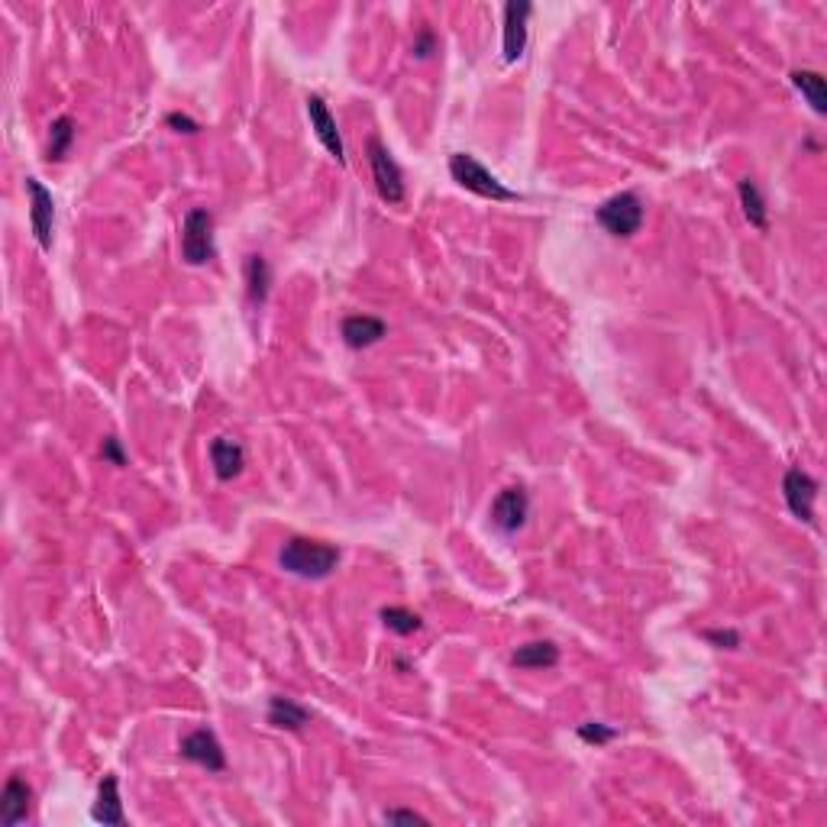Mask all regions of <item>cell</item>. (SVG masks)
I'll use <instances>...</instances> for the list:
<instances>
[{
  "mask_svg": "<svg viewBox=\"0 0 827 827\" xmlns=\"http://www.w3.org/2000/svg\"><path fill=\"white\" fill-rule=\"evenodd\" d=\"M75 136H78V126H75V120L68 117V114H62L59 120H52V126H49V152H46V159H49V162H62V159L68 156V149H72Z\"/></svg>",
  "mask_w": 827,
  "mask_h": 827,
  "instance_id": "cell-21",
  "label": "cell"
},
{
  "mask_svg": "<svg viewBox=\"0 0 827 827\" xmlns=\"http://www.w3.org/2000/svg\"><path fill=\"white\" fill-rule=\"evenodd\" d=\"M214 256V214L207 207H191L181 223V259L188 265H207Z\"/></svg>",
  "mask_w": 827,
  "mask_h": 827,
  "instance_id": "cell-3",
  "label": "cell"
},
{
  "mask_svg": "<svg viewBox=\"0 0 827 827\" xmlns=\"http://www.w3.org/2000/svg\"><path fill=\"white\" fill-rule=\"evenodd\" d=\"M385 821L388 824H427L424 815H417V811H404V808H388Z\"/></svg>",
  "mask_w": 827,
  "mask_h": 827,
  "instance_id": "cell-28",
  "label": "cell"
},
{
  "mask_svg": "<svg viewBox=\"0 0 827 827\" xmlns=\"http://www.w3.org/2000/svg\"><path fill=\"white\" fill-rule=\"evenodd\" d=\"M366 156H369V168L375 178V188L382 194V201L388 204H401L404 201V172L395 162V156L388 152V146L378 136H372L366 143Z\"/></svg>",
  "mask_w": 827,
  "mask_h": 827,
  "instance_id": "cell-5",
  "label": "cell"
},
{
  "mask_svg": "<svg viewBox=\"0 0 827 827\" xmlns=\"http://www.w3.org/2000/svg\"><path fill=\"white\" fill-rule=\"evenodd\" d=\"M30 802H33V789L23 776H10L4 792H0V824L4 827H17L30 818Z\"/></svg>",
  "mask_w": 827,
  "mask_h": 827,
  "instance_id": "cell-12",
  "label": "cell"
},
{
  "mask_svg": "<svg viewBox=\"0 0 827 827\" xmlns=\"http://www.w3.org/2000/svg\"><path fill=\"white\" fill-rule=\"evenodd\" d=\"M534 13V4L527 0H508L504 4V46H501V59L504 62H517L527 49V20Z\"/></svg>",
  "mask_w": 827,
  "mask_h": 827,
  "instance_id": "cell-8",
  "label": "cell"
},
{
  "mask_svg": "<svg viewBox=\"0 0 827 827\" xmlns=\"http://www.w3.org/2000/svg\"><path fill=\"white\" fill-rule=\"evenodd\" d=\"M91 818H94L97 824H114V827L126 824L117 776H104V779H101V786H97V802H94Z\"/></svg>",
  "mask_w": 827,
  "mask_h": 827,
  "instance_id": "cell-15",
  "label": "cell"
},
{
  "mask_svg": "<svg viewBox=\"0 0 827 827\" xmlns=\"http://www.w3.org/2000/svg\"><path fill=\"white\" fill-rule=\"evenodd\" d=\"M411 52L417 55V59H427V55H433V52H437V36H433V30H430V26H420V30H417Z\"/></svg>",
  "mask_w": 827,
  "mask_h": 827,
  "instance_id": "cell-24",
  "label": "cell"
},
{
  "mask_svg": "<svg viewBox=\"0 0 827 827\" xmlns=\"http://www.w3.org/2000/svg\"><path fill=\"white\" fill-rule=\"evenodd\" d=\"M26 194H30V220L33 236L39 249H52V230H55V201L52 191L39 178H26Z\"/></svg>",
  "mask_w": 827,
  "mask_h": 827,
  "instance_id": "cell-9",
  "label": "cell"
},
{
  "mask_svg": "<svg viewBox=\"0 0 827 827\" xmlns=\"http://www.w3.org/2000/svg\"><path fill=\"white\" fill-rule=\"evenodd\" d=\"M269 724L278 727V731L298 734V731H304L307 724H311V711H307L304 705L294 702V698L275 695L272 702H269Z\"/></svg>",
  "mask_w": 827,
  "mask_h": 827,
  "instance_id": "cell-16",
  "label": "cell"
},
{
  "mask_svg": "<svg viewBox=\"0 0 827 827\" xmlns=\"http://www.w3.org/2000/svg\"><path fill=\"white\" fill-rule=\"evenodd\" d=\"M165 126H172L175 133H188V136L201 133V123H198V120H191L188 114H178V110H175V114H168V117H165Z\"/></svg>",
  "mask_w": 827,
  "mask_h": 827,
  "instance_id": "cell-27",
  "label": "cell"
},
{
  "mask_svg": "<svg viewBox=\"0 0 827 827\" xmlns=\"http://www.w3.org/2000/svg\"><path fill=\"white\" fill-rule=\"evenodd\" d=\"M307 117H311V126L317 139L324 143V149L336 159V165H346V149H343V139H340V130H336V120L330 114L327 101L320 94H307Z\"/></svg>",
  "mask_w": 827,
  "mask_h": 827,
  "instance_id": "cell-11",
  "label": "cell"
},
{
  "mask_svg": "<svg viewBox=\"0 0 827 827\" xmlns=\"http://www.w3.org/2000/svg\"><path fill=\"white\" fill-rule=\"evenodd\" d=\"M450 175H453L456 185H462L466 191L479 194V198H488V201H517L521 198L517 191L504 188L479 159L469 156V152H453L450 156Z\"/></svg>",
  "mask_w": 827,
  "mask_h": 827,
  "instance_id": "cell-2",
  "label": "cell"
},
{
  "mask_svg": "<svg viewBox=\"0 0 827 827\" xmlns=\"http://www.w3.org/2000/svg\"><path fill=\"white\" fill-rule=\"evenodd\" d=\"M579 737L585 740V744L601 747V744H611V740L618 737V731H614V727H608V724L588 721V724H579Z\"/></svg>",
  "mask_w": 827,
  "mask_h": 827,
  "instance_id": "cell-23",
  "label": "cell"
},
{
  "mask_svg": "<svg viewBox=\"0 0 827 827\" xmlns=\"http://www.w3.org/2000/svg\"><path fill=\"white\" fill-rule=\"evenodd\" d=\"M388 333V324L382 317H372V314H353L343 320V343L349 349H366V346H375L382 336Z\"/></svg>",
  "mask_w": 827,
  "mask_h": 827,
  "instance_id": "cell-14",
  "label": "cell"
},
{
  "mask_svg": "<svg viewBox=\"0 0 827 827\" xmlns=\"http://www.w3.org/2000/svg\"><path fill=\"white\" fill-rule=\"evenodd\" d=\"M705 640L714 643V647H721V650H737L740 647L737 630H705Z\"/></svg>",
  "mask_w": 827,
  "mask_h": 827,
  "instance_id": "cell-26",
  "label": "cell"
},
{
  "mask_svg": "<svg viewBox=\"0 0 827 827\" xmlns=\"http://www.w3.org/2000/svg\"><path fill=\"white\" fill-rule=\"evenodd\" d=\"M269 288H272V269L265 256L259 252H252L246 259V294H249V304H265L269 298Z\"/></svg>",
  "mask_w": 827,
  "mask_h": 827,
  "instance_id": "cell-19",
  "label": "cell"
},
{
  "mask_svg": "<svg viewBox=\"0 0 827 827\" xmlns=\"http://www.w3.org/2000/svg\"><path fill=\"white\" fill-rule=\"evenodd\" d=\"M511 663L517 669H550L559 663V647L550 640H534V643H524V647H517Z\"/></svg>",
  "mask_w": 827,
  "mask_h": 827,
  "instance_id": "cell-18",
  "label": "cell"
},
{
  "mask_svg": "<svg viewBox=\"0 0 827 827\" xmlns=\"http://www.w3.org/2000/svg\"><path fill=\"white\" fill-rule=\"evenodd\" d=\"M101 459L110 462V466H126V453L117 437H104L101 440Z\"/></svg>",
  "mask_w": 827,
  "mask_h": 827,
  "instance_id": "cell-25",
  "label": "cell"
},
{
  "mask_svg": "<svg viewBox=\"0 0 827 827\" xmlns=\"http://www.w3.org/2000/svg\"><path fill=\"white\" fill-rule=\"evenodd\" d=\"M527 514H530V498L524 485L504 488L492 504V524L501 534H517V530L527 524Z\"/></svg>",
  "mask_w": 827,
  "mask_h": 827,
  "instance_id": "cell-10",
  "label": "cell"
},
{
  "mask_svg": "<svg viewBox=\"0 0 827 827\" xmlns=\"http://www.w3.org/2000/svg\"><path fill=\"white\" fill-rule=\"evenodd\" d=\"M178 753L185 756L188 763H198L204 766L207 773H223L227 769V753H223L217 734L210 731V727H198V731H191L185 740H181Z\"/></svg>",
  "mask_w": 827,
  "mask_h": 827,
  "instance_id": "cell-7",
  "label": "cell"
},
{
  "mask_svg": "<svg viewBox=\"0 0 827 827\" xmlns=\"http://www.w3.org/2000/svg\"><path fill=\"white\" fill-rule=\"evenodd\" d=\"M278 566L298 579H327L330 572L340 566V550L324 540H307V537H291L278 550Z\"/></svg>",
  "mask_w": 827,
  "mask_h": 827,
  "instance_id": "cell-1",
  "label": "cell"
},
{
  "mask_svg": "<svg viewBox=\"0 0 827 827\" xmlns=\"http://www.w3.org/2000/svg\"><path fill=\"white\" fill-rule=\"evenodd\" d=\"M789 78L795 84V91L811 104V110H815L818 117H824L827 114V81H824V75L811 72V68H795Z\"/></svg>",
  "mask_w": 827,
  "mask_h": 827,
  "instance_id": "cell-17",
  "label": "cell"
},
{
  "mask_svg": "<svg viewBox=\"0 0 827 827\" xmlns=\"http://www.w3.org/2000/svg\"><path fill=\"white\" fill-rule=\"evenodd\" d=\"M598 223L605 227L611 236H618V240H627V236H634L640 227H643V201L637 198L634 191H621L608 198L595 210Z\"/></svg>",
  "mask_w": 827,
  "mask_h": 827,
  "instance_id": "cell-4",
  "label": "cell"
},
{
  "mask_svg": "<svg viewBox=\"0 0 827 827\" xmlns=\"http://www.w3.org/2000/svg\"><path fill=\"white\" fill-rule=\"evenodd\" d=\"M782 498H786L789 511L805 524H815V498H818V479L808 475L802 466H792L782 479Z\"/></svg>",
  "mask_w": 827,
  "mask_h": 827,
  "instance_id": "cell-6",
  "label": "cell"
},
{
  "mask_svg": "<svg viewBox=\"0 0 827 827\" xmlns=\"http://www.w3.org/2000/svg\"><path fill=\"white\" fill-rule=\"evenodd\" d=\"M382 624L391 630V634H398V637H408L414 634V630H420V621L414 611L408 608H382Z\"/></svg>",
  "mask_w": 827,
  "mask_h": 827,
  "instance_id": "cell-22",
  "label": "cell"
},
{
  "mask_svg": "<svg viewBox=\"0 0 827 827\" xmlns=\"http://www.w3.org/2000/svg\"><path fill=\"white\" fill-rule=\"evenodd\" d=\"M737 191H740V207H744V217L750 220V227L766 233L769 230V207H766L763 191L756 188V181H750V178L740 181Z\"/></svg>",
  "mask_w": 827,
  "mask_h": 827,
  "instance_id": "cell-20",
  "label": "cell"
},
{
  "mask_svg": "<svg viewBox=\"0 0 827 827\" xmlns=\"http://www.w3.org/2000/svg\"><path fill=\"white\" fill-rule=\"evenodd\" d=\"M210 466H214V475L220 482H233L246 466V450L230 437L210 440Z\"/></svg>",
  "mask_w": 827,
  "mask_h": 827,
  "instance_id": "cell-13",
  "label": "cell"
}]
</instances>
